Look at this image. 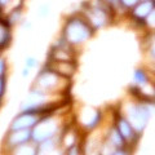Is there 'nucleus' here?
Here are the masks:
<instances>
[{
    "label": "nucleus",
    "mask_w": 155,
    "mask_h": 155,
    "mask_svg": "<svg viewBox=\"0 0 155 155\" xmlns=\"http://www.w3.org/2000/svg\"><path fill=\"white\" fill-rule=\"evenodd\" d=\"M43 119V113L39 111H23L12 122L11 130L32 129Z\"/></svg>",
    "instance_id": "nucleus-5"
},
{
    "label": "nucleus",
    "mask_w": 155,
    "mask_h": 155,
    "mask_svg": "<svg viewBox=\"0 0 155 155\" xmlns=\"http://www.w3.org/2000/svg\"><path fill=\"white\" fill-rule=\"evenodd\" d=\"M38 65V61H36V58H34V57H27L26 58V64H25V67H27V69H34Z\"/></svg>",
    "instance_id": "nucleus-15"
},
{
    "label": "nucleus",
    "mask_w": 155,
    "mask_h": 155,
    "mask_svg": "<svg viewBox=\"0 0 155 155\" xmlns=\"http://www.w3.org/2000/svg\"><path fill=\"white\" fill-rule=\"evenodd\" d=\"M150 53H151V56H153V58L155 60V41L151 44V47H150Z\"/></svg>",
    "instance_id": "nucleus-21"
},
{
    "label": "nucleus",
    "mask_w": 155,
    "mask_h": 155,
    "mask_svg": "<svg viewBox=\"0 0 155 155\" xmlns=\"http://www.w3.org/2000/svg\"><path fill=\"white\" fill-rule=\"evenodd\" d=\"M12 132L13 133L9 136V143L12 146H21L31 138V129H19Z\"/></svg>",
    "instance_id": "nucleus-8"
},
{
    "label": "nucleus",
    "mask_w": 155,
    "mask_h": 155,
    "mask_svg": "<svg viewBox=\"0 0 155 155\" xmlns=\"http://www.w3.org/2000/svg\"><path fill=\"white\" fill-rule=\"evenodd\" d=\"M145 25L149 26V27H151V28L155 27V9L149 14L147 18L145 19Z\"/></svg>",
    "instance_id": "nucleus-14"
},
{
    "label": "nucleus",
    "mask_w": 155,
    "mask_h": 155,
    "mask_svg": "<svg viewBox=\"0 0 155 155\" xmlns=\"http://www.w3.org/2000/svg\"><path fill=\"white\" fill-rule=\"evenodd\" d=\"M120 2V5L124 7L125 9H132L136 4H138L141 0H119Z\"/></svg>",
    "instance_id": "nucleus-13"
},
{
    "label": "nucleus",
    "mask_w": 155,
    "mask_h": 155,
    "mask_svg": "<svg viewBox=\"0 0 155 155\" xmlns=\"http://www.w3.org/2000/svg\"><path fill=\"white\" fill-rule=\"evenodd\" d=\"M4 71H5V62H4V60L0 58V78L3 76Z\"/></svg>",
    "instance_id": "nucleus-17"
},
{
    "label": "nucleus",
    "mask_w": 155,
    "mask_h": 155,
    "mask_svg": "<svg viewBox=\"0 0 155 155\" xmlns=\"http://www.w3.org/2000/svg\"><path fill=\"white\" fill-rule=\"evenodd\" d=\"M57 132V124L49 116H44L35 127L31 129V138L36 142H43L45 140L53 138Z\"/></svg>",
    "instance_id": "nucleus-3"
},
{
    "label": "nucleus",
    "mask_w": 155,
    "mask_h": 155,
    "mask_svg": "<svg viewBox=\"0 0 155 155\" xmlns=\"http://www.w3.org/2000/svg\"><path fill=\"white\" fill-rule=\"evenodd\" d=\"M18 21H21V8L19 9H14L11 12V16H9V25H14Z\"/></svg>",
    "instance_id": "nucleus-12"
},
{
    "label": "nucleus",
    "mask_w": 155,
    "mask_h": 155,
    "mask_svg": "<svg viewBox=\"0 0 155 155\" xmlns=\"http://www.w3.org/2000/svg\"><path fill=\"white\" fill-rule=\"evenodd\" d=\"M39 14H40L41 17H47L48 14H49V8H48V5H41L39 8Z\"/></svg>",
    "instance_id": "nucleus-16"
},
{
    "label": "nucleus",
    "mask_w": 155,
    "mask_h": 155,
    "mask_svg": "<svg viewBox=\"0 0 155 155\" xmlns=\"http://www.w3.org/2000/svg\"><path fill=\"white\" fill-rule=\"evenodd\" d=\"M155 9V0H141L138 4L130 9L132 16L134 19H137L138 22H142L145 25V19L147 16Z\"/></svg>",
    "instance_id": "nucleus-6"
},
{
    "label": "nucleus",
    "mask_w": 155,
    "mask_h": 155,
    "mask_svg": "<svg viewBox=\"0 0 155 155\" xmlns=\"http://www.w3.org/2000/svg\"><path fill=\"white\" fill-rule=\"evenodd\" d=\"M8 41H9L8 25H3V23H0V47L7 45Z\"/></svg>",
    "instance_id": "nucleus-11"
},
{
    "label": "nucleus",
    "mask_w": 155,
    "mask_h": 155,
    "mask_svg": "<svg viewBox=\"0 0 155 155\" xmlns=\"http://www.w3.org/2000/svg\"><path fill=\"white\" fill-rule=\"evenodd\" d=\"M133 84L136 87H141L143 88L145 85L149 84V76L146 74V71L142 69H137L133 72Z\"/></svg>",
    "instance_id": "nucleus-9"
},
{
    "label": "nucleus",
    "mask_w": 155,
    "mask_h": 155,
    "mask_svg": "<svg viewBox=\"0 0 155 155\" xmlns=\"http://www.w3.org/2000/svg\"><path fill=\"white\" fill-rule=\"evenodd\" d=\"M116 129H118L119 133L122 134V137L124 138V141H130V140L134 138L136 134H140V133L136 132V129L132 127V124L129 123V120L125 119V118H120L118 120Z\"/></svg>",
    "instance_id": "nucleus-7"
},
{
    "label": "nucleus",
    "mask_w": 155,
    "mask_h": 155,
    "mask_svg": "<svg viewBox=\"0 0 155 155\" xmlns=\"http://www.w3.org/2000/svg\"><path fill=\"white\" fill-rule=\"evenodd\" d=\"M111 155H129V154L125 151V150H123V149H118L116 151H114Z\"/></svg>",
    "instance_id": "nucleus-19"
},
{
    "label": "nucleus",
    "mask_w": 155,
    "mask_h": 155,
    "mask_svg": "<svg viewBox=\"0 0 155 155\" xmlns=\"http://www.w3.org/2000/svg\"><path fill=\"white\" fill-rule=\"evenodd\" d=\"M9 2H11V0H0V5H7V4L9 3Z\"/></svg>",
    "instance_id": "nucleus-23"
},
{
    "label": "nucleus",
    "mask_w": 155,
    "mask_h": 155,
    "mask_svg": "<svg viewBox=\"0 0 155 155\" xmlns=\"http://www.w3.org/2000/svg\"><path fill=\"white\" fill-rule=\"evenodd\" d=\"M28 70H30V69H27V67H25V69L22 70V76H23V78H26V76L28 75Z\"/></svg>",
    "instance_id": "nucleus-22"
},
{
    "label": "nucleus",
    "mask_w": 155,
    "mask_h": 155,
    "mask_svg": "<svg viewBox=\"0 0 155 155\" xmlns=\"http://www.w3.org/2000/svg\"><path fill=\"white\" fill-rule=\"evenodd\" d=\"M94 28L89 25V22L80 17H71L67 19L64 27V39L69 44H80L92 36Z\"/></svg>",
    "instance_id": "nucleus-1"
},
{
    "label": "nucleus",
    "mask_w": 155,
    "mask_h": 155,
    "mask_svg": "<svg viewBox=\"0 0 155 155\" xmlns=\"http://www.w3.org/2000/svg\"><path fill=\"white\" fill-rule=\"evenodd\" d=\"M109 4H106L104 0H100L98 4L92 5L85 11L87 21L89 22V25L93 28H98L105 26L109 21V11L107 7Z\"/></svg>",
    "instance_id": "nucleus-4"
},
{
    "label": "nucleus",
    "mask_w": 155,
    "mask_h": 155,
    "mask_svg": "<svg viewBox=\"0 0 155 155\" xmlns=\"http://www.w3.org/2000/svg\"><path fill=\"white\" fill-rule=\"evenodd\" d=\"M153 110H154L153 102H143V104L133 105L128 111V120L137 133H141L145 129L150 116L153 114Z\"/></svg>",
    "instance_id": "nucleus-2"
},
{
    "label": "nucleus",
    "mask_w": 155,
    "mask_h": 155,
    "mask_svg": "<svg viewBox=\"0 0 155 155\" xmlns=\"http://www.w3.org/2000/svg\"><path fill=\"white\" fill-rule=\"evenodd\" d=\"M4 88H5V83H4V79L2 76V78H0V97H2L3 93H4Z\"/></svg>",
    "instance_id": "nucleus-18"
},
{
    "label": "nucleus",
    "mask_w": 155,
    "mask_h": 155,
    "mask_svg": "<svg viewBox=\"0 0 155 155\" xmlns=\"http://www.w3.org/2000/svg\"><path fill=\"white\" fill-rule=\"evenodd\" d=\"M109 141L110 143L113 145V146H115L116 149H122L123 145H124V138L122 137V134L119 133V130L115 128H113L110 130V134H109Z\"/></svg>",
    "instance_id": "nucleus-10"
},
{
    "label": "nucleus",
    "mask_w": 155,
    "mask_h": 155,
    "mask_svg": "<svg viewBox=\"0 0 155 155\" xmlns=\"http://www.w3.org/2000/svg\"><path fill=\"white\" fill-rule=\"evenodd\" d=\"M154 97H155V85H154Z\"/></svg>",
    "instance_id": "nucleus-24"
},
{
    "label": "nucleus",
    "mask_w": 155,
    "mask_h": 155,
    "mask_svg": "<svg viewBox=\"0 0 155 155\" xmlns=\"http://www.w3.org/2000/svg\"><path fill=\"white\" fill-rule=\"evenodd\" d=\"M104 2H105L106 4H109V5H111V7H114V5H118V4H120L119 0H104Z\"/></svg>",
    "instance_id": "nucleus-20"
}]
</instances>
